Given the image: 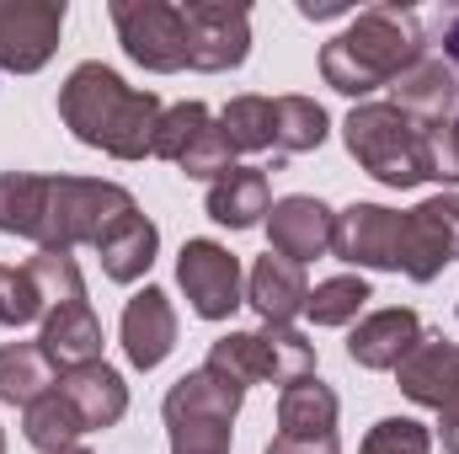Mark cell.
<instances>
[{
    "label": "cell",
    "instance_id": "obj_13",
    "mask_svg": "<svg viewBox=\"0 0 459 454\" xmlns=\"http://www.w3.org/2000/svg\"><path fill=\"white\" fill-rule=\"evenodd\" d=\"M390 108H401L428 134L444 128L449 118H459V75L449 70V59L444 54H422L411 70H401L390 81Z\"/></svg>",
    "mask_w": 459,
    "mask_h": 454
},
{
    "label": "cell",
    "instance_id": "obj_23",
    "mask_svg": "<svg viewBox=\"0 0 459 454\" xmlns=\"http://www.w3.org/2000/svg\"><path fill=\"white\" fill-rule=\"evenodd\" d=\"M155 251H160V230L150 225L139 209H134L128 220H117V225L102 235V246H97L102 273H108L113 284H139V278L155 267Z\"/></svg>",
    "mask_w": 459,
    "mask_h": 454
},
{
    "label": "cell",
    "instance_id": "obj_28",
    "mask_svg": "<svg viewBox=\"0 0 459 454\" xmlns=\"http://www.w3.org/2000/svg\"><path fill=\"white\" fill-rule=\"evenodd\" d=\"M220 128L235 155H267L273 150V97H230Z\"/></svg>",
    "mask_w": 459,
    "mask_h": 454
},
{
    "label": "cell",
    "instance_id": "obj_40",
    "mask_svg": "<svg viewBox=\"0 0 459 454\" xmlns=\"http://www.w3.org/2000/svg\"><path fill=\"white\" fill-rule=\"evenodd\" d=\"M0 454H5V433H0Z\"/></svg>",
    "mask_w": 459,
    "mask_h": 454
},
{
    "label": "cell",
    "instance_id": "obj_17",
    "mask_svg": "<svg viewBox=\"0 0 459 454\" xmlns=\"http://www.w3.org/2000/svg\"><path fill=\"white\" fill-rule=\"evenodd\" d=\"M422 337H428V332H422V316L406 310V305H390V310H374V316H363V321L352 327L347 358H352L358 369L385 374V369H401V358H406Z\"/></svg>",
    "mask_w": 459,
    "mask_h": 454
},
{
    "label": "cell",
    "instance_id": "obj_39",
    "mask_svg": "<svg viewBox=\"0 0 459 454\" xmlns=\"http://www.w3.org/2000/svg\"><path fill=\"white\" fill-rule=\"evenodd\" d=\"M59 454H91V450H81V444H75V450H59Z\"/></svg>",
    "mask_w": 459,
    "mask_h": 454
},
{
    "label": "cell",
    "instance_id": "obj_10",
    "mask_svg": "<svg viewBox=\"0 0 459 454\" xmlns=\"http://www.w3.org/2000/svg\"><path fill=\"white\" fill-rule=\"evenodd\" d=\"M182 22H187V70H204V75H220L246 65L251 54V11L235 0H187L182 5Z\"/></svg>",
    "mask_w": 459,
    "mask_h": 454
},
{
    "label": "cell",
    "instance_id": "obj_14",
    "mask_svg": "<svg viewBox=\"0 0 459 454\" xmlns=\"http://www.w3.org/2000/svg\"><path fill=\"white\" fill-rule=\"evenodd\" d=\"M332 235H337V214L321 198H310V193H289V198H278L267 209V240H273L267 251H278V257H289L299 267L326 257Z\"/></svg>",
    "mask_w": 459,
    "mask_h": 454
},
{
    "label": "cell",
    "instance_id": "obj_31",
    "mask_svg": "<svg viewBox=\"0 0 459 454\" xmlns=\"http://www.w3.org/2000/svg\"><path fill=\"white\" fill-rule=\"evenodd\" d=\"M43 316H48V305H43L32 273L0 262V327H32V321H43Z\"/></svg>",
    "mask_w": 459,
    "mask_h": 454
},
{
    "label": "cell",
    "instance_id": "obj_30",
    "mask_svg": "<svg viewBox=\"0 0 459 454\" xmlns=\"http://www.w3.org/2000/svg\"><path fill=\"white\" fill-rule=\"evenodd\" d=\"M411 220H417L422 240L433 246V257H438L444 267L459 262V193H438V198L417 204V209H411Z\"/></svg>",
    "mask_w": 459,
    "mask_h": 454
},
{
    "label": "cell",
    "instance_id": "obj_37",
    "mask_svg": "<svg viewBox=\"0 0 459 454\" xmlns=\"http://www.w3.org/2000/svg\"><path fill=\"white\" fill-rule=\"evenodd\" d=\"M444 59H449V70L459 75V11L444 16Z\"/></svg>",
    "mask_w": 459,
    "mask_h": 454
},
{
    "label": "cell",
    "instance_id": "obj_20",
    "mask_svg": "<svg viewBox=\"0 0 459 454\" xmlns=\"http://www.w3.org/2000/svg\"><path fill=\"white\" fill-rule=\"evenodd\" d=\"M59 390L75 406V417L86 423V433L113 428V423H123V412H128V385H123V374H117L113 363H102V358L59 374Z\"/></svg>",
    "mask_w": 459,
    "mask_h": 454
},
{
    "label": "cell",
    "instance_id": "obj_29",
    "mask_svg": "<svg viewBox=\"0 0 459 454\" xmlns=\"http://www.w3.org/2000/svg\"><path fill=\"white\" fill-rule=\"evenodd\" d=\"M27 273H32V284H38V294H43L48 310L70 305V300H86V278H81V267H75L70 251H38L27 262Z\"/></svg>",
    "mask_w": 459,
    "mask_h": 454
},
{
    "label": "cell",
    "instance_id": "obj_1",
    "mask_svg": "<svg viewBox=\"0 0 459 454\" xmlns=\"http://www.w3.org/2000/svg\"><path fill=\"white\" fill-rule=\"evenodd\" d=\"M134 209H139L134 193L102 177H38V171L0 177V235H22L38 251H75V246L97 251L102 235Z\"/></svg>",
    "mask_w": 459,
    "mask_h": 454
},
{
    "label": "cell",
    "instance_id": "obj_21",
    "mask_svg": "<svg viewBox=\"0 0 459 454\" xmlns=\"http://www.w3.org/2000/svg\"><path fill=\"white\" fill-rule=\"evenodd\" d=\"M204 209H209V220H214V225H225V230L262 225V220H267V209H273L267 171H256V166H230L225 177H214V182H209Z\"/></svg>",
    "mask_w": 459,
    "mask_h": 454
},
{
    "label": "cell",
    "instance_id": "obj_25",
    "mask_svg": "<svg viewBox=\"0 0 459 454\" xmlns=\"http://www.w3.org/2000/svg\"><path fill=\"white\" fill-rule=\"evenodd\" d=\"M326 134H332V118L316 97H273V155L321 150Z\"/></svg>",
    "mask_w": 459,
    "mask_h": 454
},
{
    "label": "cell",
    "instance_id": "obj_16",
    "mask_svg": "<svg viewBox=\"0 0 459 454\" xmlns=\"http://www.w3.org/2000/svg\"><path fill=\"white\" fill-rule=\"evenodd\" d=\"M401 396H411L428 412H449L459 406V342L444 337H422L395 369Z\"/></svg>",
    "mask_w": 459,
    "mask_h": 454
},
{
    "label": "cell",
    "instance_id": "obj_12",
    "mask_svg": "<svg viewBox=\"0 0 459 454\" xmlns=\"http://www.w3.org/2000/svg\"><path fill=\"white\" fill-rule=\"evenodd\" d=\"M240 401H246V385H235L230 374L198 363L193 374H182L166 390L160 417H166V428H230L240 417Z\"/></svg>",
    "mask_w": 459,
    "mask_h": 454
},
{
    "label": "cell",
    "instance_id": "obj_38",
    "mask_svg": "<svg viewBox=\"0 0 459 454\" xmlns=\"http://www.w3.org/2000/svg\"><path fill=\"white\" fill-rule=\"evenodd\" d=\"M299 16H310V22H332V16H352L347 5H316V0H299Z\"/></svg>",
    "mask_w": 459,
    "mask_h": 454
},
{
    "label": "cell",
    "instance_id": "obj_2",
    "mask_svg": "<svg viewBox=\"0 0 459 454\" xmlns=\"http://www.w3.org/2000/svg\"><path fill=\"white\" fill-rule=\"evenodd\" d=\"M160 97L128 86L117 70H108L102 59H86L70 70V81L59 86V118L65 128L86 144L102 150L113 161H144L160 128Z\"/></svg>",
    "mask_w": 459,
    "mask_h": 454
},
{
    "label": "cell",
    "instance_id": "obj_26",
    "mask_svg": "<svg viewBox=\"0 0 459 454\" xmlns=\"http://www.w3.org/2000/svg\"><path fill=\"white\" fill-rule=\"evenodd\" d=\"M86 433V423L75 417V406L65 401V390L54 385L48 396H38L27 412H22V439L32 444V450L43 454H59V450H75V439Z\"/></svg>",
    "mask_w": 459,
    "mask_h": 454
},
{
    "label": "cell",
    "instance_id": "obj_18",
    "mask_svg": "<svg viewBox=\"0 0 459 454\" xmlns=\"http://www.w3.org/2000/svg\"><path fill=\"white\" fill-rule=\"evenodd\" d=\"M310 300V284H305V267L267 251L251 262V278H246V305L262 316V327H289Z\"/></svg>",
    "mask_w": 459,
    "mask_h": 454
},
{
    "label": "cell",
    "instance_id": "obj_22",
    "mask_svg": "<svg viewBox=\"0 0 459 454\" xmlns=\"http://www.w3.org/2000/svg\"><path fill=\"white\" fill-rule=\"evenodd\" d=\"M337 412H342L337 390L316 374L278 390V433L283 439H326V433H337Z\"/></svg>",
    "mask_w": 459,
    "mask_h": 454
},
{
    "label": "cell",
    "instance_id": "obj_15",
    "mask_svg": "<svg viewBox=\"0 0 459 454\" xmlns=\"http://www.w3.org/2000/svg\"><path fill=\"white\" fill-rule=\"evenodd\" d=\"M123 353H128V363L134 369H160L166 358H171V347H177V310H171V294L166 289H155V284H144L128 305H123Z\"/></svg>",
    "mask_w": 459,
    "mask_h": 454
},
{
    "label": "cell",
    "instance_id": "obj_24",
    "mask_svg": "<svg viewBox=\"0 0 459 454\" xmlns=\"http://www.w3.org/2000/svg\"><path fill=\"white\" fill-rule=\"evenodd\" d=\"M54 390V363L38 342H5L0 347V401L5 406H32L38 396Z\"/></svg>",
    "mask_w": 459,
    "mask_h": 454
},
{
    "label": "cell",
    "instance_id": "obj_32",
    "mask_svg": "<svg viewBox=\"0 0 459 454\" xmlns=\"http://www.w3.org/2000/svg\"><path fill=\"white\" fill-rule=\"evenodd\" d=\"M358 454H433V428L417 417H379Z\"/></svg>",
    "mask_w": 459,
    "mask_h": 454
},
{
    "label": "cell",
    "instance_id": "obj_36",
    "mask_svg": "<svg viewBox=\"0 0 459 454\" xmlns=\"http://www.w3.org/2000/svg\"><path fill=\"white\" fill-rule=\"evenodd\" d=\"M438 444H444V454H459V406L438 412Z\"/></svg>",
    "mask_w": 459,
    "mask_h": 454
},
{
    "label": "cell",
    "instance_id": "obj_3",
    "mask_svg": "<svg viewBox=\"0 0 459 454\" xmlns=\"http://www.w3.org/2000/svg\"><path fill=\"white\" fill-rule=\"evenodd\" d=\"M422 54H428V43H422V27L411 11L368 5V11H352L347 27L321 48V75L342 97H368V92L390 86L401 70H411Z\"/></svg>",
    "mask_w": 459,
    "mask_h": 454
},
{
    "label": "cell",
    "instance_id": "obj_34",
    "mask_svg": "<svg viewBox=\"0 0 459 454\" xmlns=\"http://www.w3.org/2000/svg\"><path fill=\"white\" fill-rule=\"evenodd\" d=\"M428 139H433V171H438V182H459V118H449L444 128H433Z\"/></svg>",
    "mask_w": 459,
    "mask_h": 454
},
{
    "label": "cell",
    "instance_id": "obj_35",
    "mask_svg": "<svg viewBox=\"0 0 459 454\" xmlns=\"http://www.w3.org/2000/svg\"><path fill=\"white\" fill-rule=\"evenodd\" d=\"M262 454H342V444H337V433H326V439H273Z\"/></svg>",
    "mask_w": 459,
    "mask_h": 454
},
{
    "label": "cell",
    "instance_id": "obj_6",
    "mask_svg": "<svg viewBox=\"0 0 459 454\" xmlns=\"http://www.w3.org/2000/svg\"><path fill=\"white\" fill-rule=\"evenodd\" d=\"M209 369L230 374L235 385H299L316 374V342L294 327H256L225 332L204 358Z\"/></svg>",
    "mask_w": 459,
    "mask_h": 454
},
{
    "label": "cell",
    "instance_id": "obj_8",
    "mask_svg": "<svg viewBox=\"0 0 459 454\" xmlns=\"http://www.w3.org/2000/svg\"><path fill=\"white\" fill-rule=\"evenodd\" d=\"M155 161H171L182 177H198V182H214L235 166V150H230L220 118L209 113L204 102H177L160 113L155 128V144H150Z\"/></svg>",
    "mask_w": 459,
    "mask_h": 454
},
{
    "label": "cell",
    "instance_id": "obj_33",
    "mask_svg": "<svg viewBox=\"0 0 459 454\" xmlns=\"http://www.w3.org/2000/svg\"><path fill=\"white\" fill-rule=\"evenodd\" d=\"M171 454H230V428H166Z\"/></svg>",
    "mask_w": 459,
    "mask_h": 454
},
{
    "label": "cell",
    "instance_id": "obj_27",
    "mask_svg": "<svg viewBox=\"0 0 459 454\" xmlns=\"http://www.w3.org/2000/svg\"><path fill=\"white\" fill-rule=\"evenodd\" d=\"M368 300H374L368 278H358V273H337V278H326V284H316V289H310L305 316H310L316 327H352V321H358V310H363Z\"/></svg>",
    "mask_w": 459,
    "mask_h": 454
},
{
    "label": "cell",
    "instance_id": "obj_4",
    "mask_svg": "<svg viewBox=\"0 0 459 454\" xmlns=\"http://www.w3.org/2000/svg\"><path fill=\"white\" fill-rule=\"evenodd\" d=\"M342 139L347 155L385 188H422V182H438L433 171V139L422 123L390 108V102H358L342 118Z\"/></svg>",
    "mask_w": 459,
    "mask_h": 454
},
{
    "label": "cell",
    "instance_id": "obj_7",
    "mask_svg": "<svg viewBox=\"0 0 459 454\" xmlns=\"http://www.w3.org/2000/svg\"><path fill=\"white\" fill-rule=\"evenodd\" d=\"M108 16H113V27H117L123 54L139 70H150V75L187 70V22H182V5H166V0H113Z\"/></svg>",
    "mask_w": 459,
    "mask_h": 454
},
{
    "label": "cell",
    "instance_id": "obj_19",
    "mask_svg": "<svg viewBox=\"0 0 459 454\" xmlns=\"http://www.w3.org/2000/svg\"><path fill=\"white\" fill-rule=\"evenodd\" d=\"M38 347L48 353V363L59 374L81 369V363H97L102 358V321L91 310V300H70V305H54L43 316V337Z\"/></svg>",
    "mask_w": 459,
    "mask_h": 454
},
{
    "label": "cell",
    "instance_id": "obj_11",
    "mask_svg": "<svg viewBox=\"0 0 459 454\" xmlns=\"http://www.w3.org/2000/svg\"><path fill=\"white\" fill-rule=\"evenodd\" d=\"M65 32V0H0V70L32 75L54 59Z\"/></svg>",
    "mask_w": 459,
    "mask_h": 454
},
{
    "label": "cell",
    "instance_id": "obj_5",
    "mask_svg": "<svg viewBox=\"0 0 459 454\" xmlns=\"http://www.w3.org/2000/svg\"><path fill=\"white\" fill-rule=\"evenodd\" d=\"M332 251L352 267H374V273H406L411 284H433L444 273V262L433 257V246L422 240V230L411 214H395L385 204H347L337 214Z\"/></svg>",
    "mask_w": 459,
    "mask_h": 454
},
{
    "label": "cell",
    "instance_id": "obj_9",
    "mask_svg": "<svg viewBox=\"0 0 459 454\" xmlns=\"http://www.w3.org/2000/svg\"><path fill=\"white\" fill-rule=\"evenodd\" d=\"M177 284L193 305V316L204 321H230L235 305H246V273H240V257L220 246V240H187L182 257H177Z\"/></svg>",
    "mask_w": 459,
    "mask_h": 454
}]
</instances>
